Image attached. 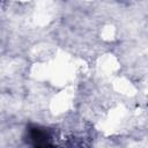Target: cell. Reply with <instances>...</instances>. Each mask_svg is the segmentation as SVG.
I'll list each match as a JSON object with an SVG mask.
<instances>
[{
  "label": "cell",
  "mask_w": 148,
  "mask_h": 148,
  "mask_svg": "<svg viewBox=\"0 0 148 148\" xmlns=\"http://www.w3.org/2000/svg\"><path fill=\"white\" fill-rule=\"evenodd\" d=\"M30 136L32 140L36 141V146H46L47 142H46V133L43 132L42 130L39 128H32L30 131Z\"/></svg>",
  "instance_id": "6da1fadb"
}]
</instances>
